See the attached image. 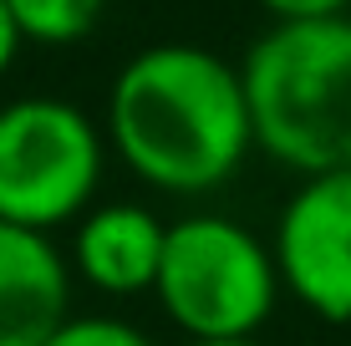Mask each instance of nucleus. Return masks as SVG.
Instances as JSON below:
<instances>
[{
  "label": "nucleus",
  "instance_id": "20e7f679",
  "mask_svg": "<svg viewBox=\"0 0 351 346\" xmlns=\"http://www.w3.org/2000/svg\"><path fill=\"white\" fill-rule=\"evenodd\" d=\"M102 138L62 97H16L0 107V224L56 230L92 204Z\"/></svg>",
  "mask_w": 351,
  "mask_h": 346
},
{
  "label": "nucleus",
  "instance_id": "f257e3e1",
  "mask_svg": "<svg viewBox=\"0 0 351 346\" xmlns=\"http://www.w3.org/2000/svg\"><path fill=\"white\" fill-rule=\"evenodd\" d=\"M117 158L163 194H209L255 148L239 66L189 41L138 51L107 97Z\"/></svg>",
  "mask_w": 351,
  "mask_h": 346
},
{
  "label": "nucleus",
  "instance_id": "f03ea898",
  "mask_svg": "<svg viewBox=\"0 0 351 346\" xmlns=\"http://www.w3.org/2000/svg\"><path fill=\"white\" fill-rule=\"evenodd\" d=\"M239 82L255 148L306 178L351 169V16L270 26Z\"/></svg>",
  "mask_w": 351,
  "mask_h": 346
},
{
  "label": "nucleus",
  "instance_id": "0eeeda50",
  "mask_svg": "<svg viewBox=\"0 0 351 346\" xmlns=\"http://www.w3.org/2000/svg\"><path fill=\"white\" fill-rule=\"evenodd\" d=\"M168 224L143 204H102L77 224V270L102 295H143L158 285Z\"/></svg>",
  "mask_w": 351,
  "mask_h": 346
},
{
  "label": "nucleus",
  "instance_id": "6e6552de",
  "mask_svg": "<svg viewBox=\"0 0 351 346\" xmlns=\"http://www.w3.org/2000/svg\"><path fill=\"white\" fill-rule=\"evenodd\" d=\"M5 10H10V21H16L21 41L71 46L97 26L102 0H5Z\"/></svg>",
  "mask_w": 351,
  "mask_h": 346
},
{
  "label": "nucleus",
  "instance_id": "423d86ee",
  "mask_svg": "<svg viewBox=\"0 0 351 346\" xmlns=\"http://www.w3.org/2000/svg\"><path fill=\"white\" fill-rule=\"evenodd\" d=\"M71 321V270L46 234L0 224V346H46Z\"/></svg>",
  "mask_w": 351,
  "mask_h": 346
},
{
  "label": "nucleus",
  "instance_id": "f8f14e48",
  "mask_svg": "<svg viewBox=\"0 0 351 346\" xmlns=\"http://www.w3.org/2000/svg\"><path fill=\"white\" fill-rule=\"evenodd\" d=\"M189 346H260L255 336H234V341H189Z\"/></svg>",
  "mask_w": 351,
  "mask_h": 346
},
{
  "label": "nucleus",
  "instance_id": "7ed1b4c3",
  "mask_svg": "<svg viewBox=\"0 0 351 346\" xmlns=\"http://www.w3.org/2000/svg\"><path fill=\"white\" fill-rule=\"evenodd\" d=\"M158 306L189 341H234L255 336L270 321L280 295L275 249H265L245 224L224 214H189L168 224Z\"/></svg>",
  "mask_w": 351,
  "mask_h": 346
},
{
  "label": "nucleus",
  "instance_id": "1a4fd4ad",
  "mask_svg": "<svg viewBox=\"0 0 351 346\" xmlns=\"http://www.w3.org/2000/svg\"><path fill=\"white\" fill-rule=\"evenodd\" d=\"M46 346H153V341L138 326L112 321V316H71Z\"/></svg>",
  "mask_w": 351,
  "mask_h": 346
},
{
  "label": "nucleus",
  "instance_id": "39448f33",
  "mask_svg": "<svg viewBox=\"0 0 351 346\" xmlns=\"http://www.w3.org/2000/svg\"><path fill=\"white\" fill-rule=\"evenodd\" d=\"M275 270L306 311L351 321V169L316 173L290 194L275 224Z\"/></svg>",
  "mask_w": 351,
  "mask_h": 346
},
{
  "label": "nucleus",
  "instance_id": "9b49d317",
  "mask_svg": "<svg viewBox=\"0 0 351 346\" xmlns=\"http://www.w3.org/2000/svg\"><path fill=\"white\" fill-rule=\"evenodd\" d=\"M16 51H21V31H16V21H10L5 0H0V77L10 71V62H16Z\"/></svg>",
  "mask_w": 351,
  "mask_h": 346
},
{
  "label": "nucleus",
  "instance_id": "9d476101",
  "mask_svg": "<svg viewBox=\"0 0 351 346\" xmlns=\"http://www.w3.org/2000/svg\"><path fill=\"white\" fill-rule=\"evenodd\" d=\"M265 10L280 21H336V16H351V0H260Z\"/></svg>",
  "mask_w": 351,
  "mask_h": 346
}]
</instances>
